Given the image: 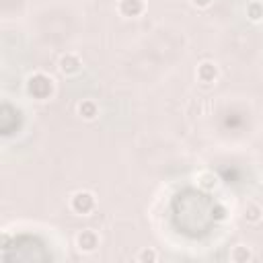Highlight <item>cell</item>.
I'll return each mask as SVG.
<instances>
[{
	"label": "cell",
	"mask_w": 263,
	"mask_h": 263,
	"mask_svg": "<svg viewBox=\"0 0 263 263\" xmlns=\"http://www.w3.org/2000/svg\"><path fill=\"white\" fill-rule=\"evenodd\" d=\"M218 218L216 201L197 189H183L173 199V222L187 236H203Z\"/></svg>",
	"instance_id": "6da1fadb"
},
{
	"label": "cell",
	"mask_w": 263,
	"mask_h": 263,
	"mask_svg": "<svg viewBox=\"0 0 263 263\" xmlns=\"http://www.w3.org/2000/svg\"><path fill=\"white\" fill-rule=\"evenodd\" d=\"M2 259L6 263H39V261H49L51 255L47 253L45 245L31 234H21L12 240L6 242L4 251H2Z\"/></svg>",
	"instance_id": "7a4b0ae2"
},
{
	"label": "cell",
	"mask_w": 263,
	"mask_h": 263,
	"mask_svg": "<svg viewBox=\"0 0 263 263\" xmlns=\"http://www.w3.org/2000/svg\"><path fill=\"white\" fill-rule=\"evenodd\" d=\"M222 177L228 181V183H236L238 179H240V175H238V171L232 166V168H222Z\"/></svg>",
	"instance_id": "277c9868"
},
{
	"label": "cell",
	"mask_w": 263,
	"mask_h": 263,
	"mask_svg": "<svg viewBox=\"0 0 263 263\" xmlns=\"http://www.w3.org/2000/svg\"><path fill=\"white\" fill-rule=\"evenodd\" d=\"M16 125H18V113L8 103H4L2 109H0V129H2V134H10Z\"/></svg>",
	"instance_id": "3957f363"
}]
</instances>
